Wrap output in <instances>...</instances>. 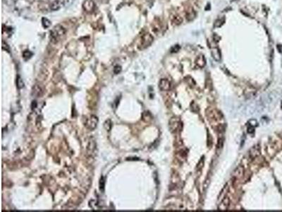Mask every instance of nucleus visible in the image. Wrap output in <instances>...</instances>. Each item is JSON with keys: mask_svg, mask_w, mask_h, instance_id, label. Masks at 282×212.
Listing matches in <instances>:
<instances>
[{"mask_svg": "<svg viewBox=\"0 0 282 212\" xmlns=\"http://www.w3.org/2000/svg\"><path fill=\"white\" fill-rule=\"evenodd\" d=\"M66 33L65 28L61 25H57L52 28L50 31L51 40L54 43H57L64 36Z\"/></svg>", "mask_w": 282, "mask_h": 212, "instance_id": "1", "label": "nucleus"}, {"mask_svg": "<svg viewBox=\"0 0 282 212\" xmlns=\"http://www.w3.org/2000/svg\"><path fill=\"white\" fill-rule=\"evenodd\" d=\"M153 37L150 33H145L141 37V42H140L138 48L140 50H144L146 49L152 44L153 42Z\"/></svg>", "mask_w": 282, "mask_h": 212, "instance_id": "2", "label": "nucleus"}, {"mask_svg": "<svg viewBox=\"0 0 282 212\" xmlns=\"http://www.w3.org/2000/svg\"><path fill=\"white\" fill-rule=\"evenodd\" d=\"M98 118L95 115H90L88 118L86 120L85 122V126L86 128L89 129V130H94L98 126Z\"/></svg>", "mask_w": 282, "mask_h": 212, "instance_id": "3", "label": "nucleus"}, {"mask_svg": "<svg viewBox=\"0 0 282 212\" xmlns=\"http://www.w3.org/2000/svg\"><path fill=\"white\" fill-rule=\"evenodd\" d=\"M97 144L96 141L93 137H91L90 138L89 141H88V144L87 146V153L88 155L91 156L92 154L95 153L96 149Z\"/></svg>", "mask_w": 282, "mask_h": 212, "instance_id": "4", "label": "nucleus"}, {"mask_svg": "<svg viewBox=\"0 0 282 212\" xmlns=\"http://www.w3.org/2000/svg\"><path fill=\"white\" fill-rule=\"evenodd\" d=\"M64 5V2L61 0H54L49 5V8H50L51 11H58L61 9L63 6Z\"/></svg>", "mask_w": 282, "mask_h": 212, "instance_id": "5", "label": "nucleus"}, {"mask_svg": "<svg viewBox=\"0 0 282 212\" xmlns=\"http://www.w3.org/2000/svg\"><path fill=\"white\" fill-rule=\"evenodd\" d=\"M230 204V199L229 197H225L224 198L222 199L221 202L218 206V209L219 211H226L228 209V207H229Z\"/></svg>", "mask_w": 282, "mask_h": 212, "instance_id": "6", "label": "nucleus"}, {"mask_svg": "<svg viewBox=\"0 0 282 212\" xmlns=\"http://www.w3.org/2000/svg\"><path fill=\"white\" fill-rule=\"evenodd\" d=\"M83 9L87 12H92L95 9V3L93 0H85L83 5Z\"/></svg>", "mask_w": 282, "mask_h": 212, "instance_id": "7", "label": "nucleus"}, {"mask_svg": "<svg viewBox=\"0 0 282 212\" xmlns=\"http://www.w3.org/2000/svg\"><path fill=\"white\" fill-rule=\"evenodd\" d=\"M159 88H160V90H163V91H165V90H169L171 88L170 81L166 79H162L160 81Z\"/></svg>", "mask_w": 282, "mask_h": 212, "instance_id": "8", "label": "nucleus"}, {"mask_svg": "<svg viewBox=\"0 0 282 212\" xmlns=\"http://www.w3.org/2000/svg\"><path fill=\"white\" fill-rule=\"evenodd\" d=\"M260 147H259L258 145H255L254 147H253L251 148L250 151H249V156L252 158V159H254L256 157L260 155Z\"/></svg>", "mask_w": 282, "mask_h": 212, "instance_id": "9", "label": "nucleus"}, {"mask_svg": "<svg viewBox=\"0 0 282 212\" xmlns=\"http://www.w3.org/2000/svg\"><path fill=\"white\" fill-rule=\"evenodd\" d=\"M43 93H44L43 88L39 84H36L33 88V94L36 97H41L43 95Z\"/></svg>", "mask_w": 282, "mask_h": 212, "instance_id": "10", "label": "nucleus"}, {"mask_svg": "<svg viewBox=\"0 0 282 212\" xmlns=\"http://www.w3.org/2000/svg\"><path fill=\"white\" fill-rule=\"evenodd\" d=\"M243 173H244V168L241 166H238L234 172V178L236 180H240V179L243 176Z\"/></svg>", "mask_w": 282, "mask_h": 212, "instance_id": "11", "label": "nucleus"}, {"mask_svg": "<svg viewBox=\"0 0 282 212\" xmlns=\"http://www.w3.org/2000/svg\"><path fill=\"white\" fill-rule=\"evenodd\" d=\"M211 53H212V56L215 59V61L217 62H219L221 60V57H222V55H221V52H220V50L218 48H212L211 50Z\"/></svg>", "mask_w": 282, "mask_h": 212, "instance_id": "12", "label": "nucleus"}, {"mask_svg": "<svg viewBox=\"0 0 282 212\" xmlns=\"http://www.w3.org/2000/svg\"><path fill=\"white\" fill-rule=\"evenodd\" d=\"M169 126H170V129L172 130V131H175L178 129V127L179 126V120L178 118L176 117H173V118L171 119L170 122H169Z\"/></svg>", "mask_w": 282, "mask_h": 212, "instance_id": "13", "label": "nucleus"}, {"mask_svg": "<svg viewBox=\"0 0 282 212\" xmlns=\"http://www.w3.org/2000/svg\"><path fill=\"white\" fill-rule=\"evenodd\" d=\"M195 64L197 67L203 68L205 65V58L203 55H199L195 59Z\"/></svg>", "mask_w": 282, "mask_h": 212, "instance_id": "14", "label": "nucleus"}, {"mask_svg": "<svg viewBox=\"0 0 282 212\" xmlns=\"http://www.w3.org/2000/svg\"><path fill=\"white\" fill-rule=\"evenodd\" d=\"M172 22L174 26H178L181 24L183 22V18L179 15H175L172 18Z\"/></svg>", "mask_w": 282, "mask_h": 212, "instance_id": "15", "label": "nucleus"}, {"mask_svg": "<svg viewBox=\"0 0 282 212\" xmlns=\"http://www.w3.org/2000/svg\"><path fill=\"white\" fill-rule=\"evenodd\" d=\"M104 127L105 128L107 131L111 130V129H112V122L110 119H108V120H107L105 122H104Z\"/></svg>", "mask_w": 282, "mask_h": 212, "instance_id": "16", "label": "nucleus"}, {"mask_svg": "<svg viewBox=\"0 0 282 212\" xmlns=\"http://www.w3.org/2000/svg\"><path fill=\"white\" fill-rule=\"evenodd\" d=\"M33 53L31 51H30L28 50H25L24 52H23V58L26 59V60L29 59L30 57L33 56Z\"/></svg>", "mask_w": 282, "mask_h": 212, "instance_id": "17", "label": "nucleus"}, {"mask_svg": "<svg viewBox=\"0 0 282 212\" xmlns=\"http://www.w3.org/2000/svg\"><path fill=\"white\" fill-rule=\"evenodd\" d=\"M42 24L43 27H44L45 28H49V26H51V21H49L48 18H45V17H43L42 18Z\"/></svg>", "mask_w": 282, "mask_h": 212, "instance_id": "18", "label": "nucleus"}, {"mask_svg": "<svg viewBox=\"0 0 282 212\" xmlns=\"http://www.w3.org/2000/svg\"><path fill=\"white\" fill-rule=\"evenodd\" d=\"M16 84H17L18 88H19V89L23 88V86H24L23 81V79H21V77H20V76H18V77H17V79H16Z\"/></svg>", "mask_w": 282, "mask_h": 212, "instance_id": "19", "label": "nucleus"}, {"mask_svg": "<svg viewBox=\"0 0 282 212\" xmlns=\"http://www.w3.org/2000/svg\"><path fill=\"white\" fill-rule=\"evenodd\" d=\"M104 184H105V181L104 180L103 177H102L100 181V190L101 192H104Z\"/></svg>", "mask_w": 282, "mask_h": 212, "instance_id": "20", "label": "nucleus"}, {"mask_svg": "<svg viewBox=\"0 0 282 212\" xmlns=\"http://www.w3.org/2000/svg\"><path fill=\"white\" fill-rule=\"evenodd\" d=\"M195 16V14L194 11H193V10H192V11H188V13H187V14H186L187 19H188V20H192V19H193V18H194Z\"/></svg>", "mask_w": 282, "mask_h": 212, "instance_id": "21", "label": "nucleus"}, {"mask_svg": "<svg viewBox=\"0 0 282 212\" xmlns=\"http://www.w3.org/2000/svg\"><path fill=\"white\" fill-rule=\"evenodd\" d=\"M16 2H17V0H4V2L9 7L14 6L16 3Z\"/></svg>", "mask_w": 282, "mask_h": 212, "instance_id": "22", "label": "nucleus"}, {"mask_svg": "<svg viewBox=\"0 0 282 212\" xmlns=\"http://www.w3.org/2000/svg\"><path fill=\"white\" fill-rule=\"evenodd\" d=\"M121 66H119V65L115 66L114 68V74H119L121 72Z\"/></svg>", "mask_w": 282, "mask_h": 212, "instance_id": "23", "label": "nucleus"}, {"mask_svg": "<svg viewBox=\"0 0 282 212\" xmlns=\"http://www.w3.org/2000/svg\"><path fill=\"white\" fill-rule=\"evenodd\" d=\"M98 1L102 3V4H105V3H107V2H108L109 0H98Z\"/></svg>", "mask_w": 282, "mask_h": 212, "instance_id": "24", "label": "nucleus"}]
</instances>
